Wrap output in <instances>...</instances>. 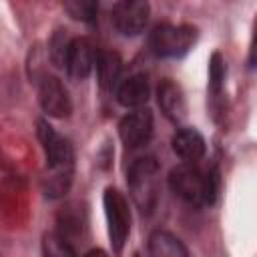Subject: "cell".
Returning a JSON list of instances; mask_svg holds the SVG:
<instances>
[{"instance_id": "cell-1", "label": "cell", "mask_w": 257, "mask_h": 257, "mask_svg": "<svg viewBox=\"0 0 257 257\" xmlns=\"http://www.w3.org/2000/svg\"><path fill=\"white\" fill-rule=\"evenodd\" d=\"M36 124L48 169L44 177V191L48 197H62L72 183V169H74L72 145L68 139L58 135L44 118H40Z\"/></svg>"}, {"instance_id": "cell-2", "label": "cell", "mask_w": 257, "mask_h": 257, "mask_svg": "<svg viewBox=\"0 0 257 257\" xmlns=\"http://www.w3.org/2000/svg\"><path fill=\"white\" fill-rule=\"evenodd\" d=\"M171 191L187 205H211L217 195V181L211 173L201 171L193 163H183L169 173Z\"/></svg>"}, {"instance_id": "cell-3", "label": "cell", "mask_w": 257, "mask_h": 257, "mask_svg": "<svg viewBox=\"0 0 257 257\" xmlns=\"http://www.w3.org/2000/svg\"><path fill=\"white\" fill-rule=\"evenodd\" d=\"M128 193L143 215H151L159 203L161 193V177L159 163L153 157H139L133 161L126 173Z\"/></svg>"}, {"instance_id": "cell-4", "label": "cell", "mask_w": 257, "mask_h": 257, "mask_svg": "<svg viewBox=\"0 0 257 257\" xmlns=\"http://www.w3.org/2000/svg\"><path fill=\"white\" fill-rule=\"evenodd\" d=\"M197 40L193 26L181 24H157L149 34V48L161 58H179L187 54Z\"/></svg>"}, {"instance_id": "cell-5", "label": "cell", "mask_w": 257, "mask_h": 257, "mask_svg": "<svg viewBox=\"0 0 257 257\" xmlns=\"http://www.w3.org/2000/svg\"><path fill=\"white\" fill-rule=\"evenodd\" d=\"M102 205H104V217L108 225V237L110 245L116 253L122 251L126 237L131 233V209L124 199V195L118 189L108 187L102 195Z\"/></svg>"}, {"instance_id": "cell-6", "label": "cell", "mask_w": 257, "mask_h": 257, "mask_svg": "<svg viewBox=\"0 0 257 257\" xmlns=\"http://www.w3.org/2000/svg\"><path fill=\"white\" fill-rule=\"evenodd\" d=\"M151 6L147 0H118L112 8V26L122 36H137L145 30L149 22Z\"/></svg>"}, {"instance_id": "cell-7", "label": "cell", "mask_w": 257, "mask_h": 257, "mask_svg": "<svg viewBox=\"0 0 257 257\" xmlns=\"http://www.w3.org/2000/svg\"><path fill=\"white\" fill-rule=\"evenodd\" d=\"M155 120L149 108H135L133 112L124 114L118 122V137L126 149H141L149 145L153 139Z\"/></svg>"}, {"instance_id": "cell-8", "label": "cell", "mask_w": 257, "mask_h": 257, "mask_svg": "<svg viewBox=\"0 0 257 257\" xmlns=\"http://www.w3.org/2000/svg\"><path fill=\"white\" fill-rule=\"evenodd\" d=\"M38 102L48 116L66 118L72 112V100L60 78L52 74H42L38 80Z\"/></svg>"}, {"instance_id": "cell-9", "label": "cell", "mask_w": 257, "mask_h": 257, "mask_svg": "<svg viewBox=\"0 0 257 257\" xmlns=\"http://www.w3.org/2000/svg\"><path fill=\"white\" fill-rule=\"evenodd\" d=\"M96 48L88 38H70L68 50L64 56V68L70 78L74 80H84L90 76L96 64Z\"/></svg>"}, {"instance_id": "cell-10", "label": "cell", "mask_w": 257, "mask_h": 257, "mask_svg": "<svg viewBox=\"0 0 257 257\" xmlns=\"http://www.w3.org/2000/svg\"><path fill=\"white\" fill-rule=\"evenodd\" d=\"M116 100L126 108H141L151 96V86L145 74H131L116 84Z\"/></svg>"}, {"instance_id": "cell-11", "label": "cell", "mask_w": 257, "mask_h": 257, "mask_svg": "<svg viewBox=\"0 0 257 257\" xmlns=\"http://www.w3.org/2000/svg\"><path fill=\"white\" fill-rule=\"evenodd\" d=\"M173 151L183 163H197L205 157V139L197 128H179L171 139Z\"/></svg>"}, {"instance_id": "cell-12", "label": "cell", "mask_w": 257, "mask_h": 257, "mask_svg": "<svg viewBox=\"0 0 257 257\" xmlns=\"http://www.w3.org/2000/svg\"><path fill=\"white\" fill-rule=\"evenodd\" d=\"M157 96H159V106L169 120L181 122L187 116V102L179 84H175L173 80H163L159 84Z\"/></svg>"}, {"instance_id": "cell-13", "label": "cell", "mask_w": 257, "mask_h": 257, "mask_svg": "<svg viewBox=\"0 0 257 257\" xmlns=\"http://www.w3.org/2000/svg\"><path fill=\"white\" fill-rule=\"evenodd\" d=\"M147 251L153 257H187L189 249L183 245L179 237H175L169 231H153L147 243Z\"/></svg>"}, {"instance_id": "cell-14", "label": "cell", "mask_w": 257, "mask_h": 257, "mask_svg": "<svg viewBox=\"0 0 257 257\" xmlns=\"http://www.w3.org/2000/svg\"><path fill=\"white\" fill-rule=\"evenodd\" d=\"M96 74L98 82L102 88L112 90L120 82V72H122V60L116 52H98L96 54Z\"/></svg>"}, {"instance_id": "cell-15", "label": "cell", "mask_w": 257, "mask_h": 257, "mask_svg": "<svg viewBox=\"0 0 257 257\" xmlns=\"http://www.w3.org/2000/svg\"><path fill=\"white\" fill-rule=\"evenodd\" d=\"M66 14L84 24H92L98 14V0H64Z\"/></svg>"}, {"instance_id": "cell-16", "label": "cell", "mask_w": 257, "mask_h": 257, "mask_svg": "<svg viewBox=\"0 0 257 257\" xmlns=\"http://www.w3.org/2000/svg\"><path fill=\"white\" fill-rule=\"evenodd\" d=\"M44 253L60 257V255H74L76 251L66 237H62L58 231H54V233H48L44 239Z\"/></svg>"}, {"instance_id": "cell-17", "label": "cell", "mask_w": 257, "mask_h": 257, "mask_svg": "<svg viewBox=\"0 0 257 257\" xmlns=\"http://www.w3.org/2000/svg\"><path fill=\"white\" fill-rule=\"evenodd\" d=\"M68 42L70 40L66 38V34L62 30H58L52 36V40L48 44V50H50V58L56 66H64V56H66V50H68Z\"/></svg>"}, {"instance_id": "cell-18", "label": "cell", "mask_w": 257, "mask_h": 257, "mask_svg": "<svg viewBox=\"0 0 257 257\" xmlns=\"http://www.w3.org/2000/svg\"><path fill=\"white\" fill-rule=\"evenodd\" d=\"M209 76H211V88L215 92L221 90V84H223V78H225V64H223L221 54H213L211 64H209Z\"/></svg>"}]
</instances>
